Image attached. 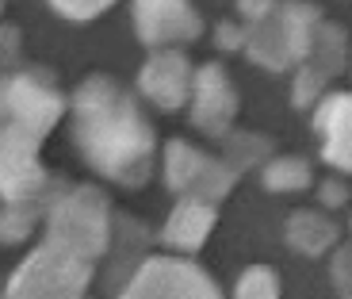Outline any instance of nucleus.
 <instances>
[{"label": "nucleus", "mask_w": 352, "mask_h": 299, "mask_svg": "<svg viewBox=\"0 0 352 299\" xmlns=\"http://www.w3.org/2000/svg\"><path fill=\"white\" fill-rule=\"evenodd\" d=\"M261 181L268 192H307L314 185V169L299 154H283V158H268L261 169Z\"/></svg>", "instance_id": "nucleus-15"}, {"label": "nucleus", "mask_w": 352, "mask_h": 299, "mask_svg": "<svg viewBox=\"0 0 352 299\" xmlns=\"http://www.w3.org/2000/svg\"><path fill=\"white\" fill-rule=\"evenodd\" d=\"M23 65V39H19V27L0 23V77H8Z\"/></svg>", "instance_id": "nucleus-19"}, {"label": "nucleus", "mask_w": 352, "mask_h": 299, "mask_svg": "<svg viewBox=\"0 0 352 299\" xmlns=\"http://www.w3.org/2000/svg\"><path fill=\"white\" fill-rule=\"evenodd\" d=\"M111 203L92 185L65 188L46 203V242L73 249L92 265L111 249Z\"/></svg>", "instance_id": "nucleus-2"}, {"label": "nucleus", "mask_w": 352, "mask_h": 299, "mask_svg": "<svg viewBox=\"0 0 352 299\" xmlns=\"http://www.w3.org/2000/svg\"><path fill=\"white\" fill-rule=\"evenodd\" d=\"M46 134L19 119H0V200L4 203H50L58 181L43 169L38 150Z\"/></svg>", "instance_id": "nucleus-4"}, {"label": "nucleus", "mask_w": 352, "mask_h": 299, "mask_svg": "<svg viewBox=\"0 0 352 299\" xmlns=\"http://www.w3.org/2000/svg\"><path fill=\"white\" fill-rule=\"evenodd\" d=\"M222 158L241 173V169L256 165L261 158H268V142L261 134H226V154Z\"/></svg>", "instance_id": "nucleus-18"}, {"label": "nucleus", "mask_w": 352, "mask_h": 299, "mask_svg": "<svg viewBox=\"0 0 352 299\" xmlns=\"http://www.w3.org/2000/svg\"><path fill=\"white\" fill-rule=\"evenodd\" d=\"M344 200H349L344 185H337V181H326V185H322V203H326V207H341Z\"/></svg>", "instance_id": "nucleus-24"}, {"label": "nucleus", "mask_w": 352, "mask_h": 299, "mask_svg": "<svg viewBox=\"0 0 352 299\" xmlns=\"http://www.w3.org/2000/svg\"><path fill=\"white\" fill-rule=\"evenodd\" d=\"M314 131L322 158L337 173H352V92H326L314 104Z\"/></svg>", "instance_id": "nucleus-12"}, {"label": "nucleus", "mask_w": 352, "mask_h": 299, "mask_svg": "<svg viewBox=\"0 0 352 299\" xmlns=\"http://www.w3.org/2000/svg\"><path fill=\"white\" fill-rule=\"evenodd\" d=\"M283 238H287V246L302 257H322L337 246V223L329 219L326 212H291L287 215V227H283Z\"/></svg>", "instance_id": "nucleus-14"}, {"label": "nucleus", "mask_w": 352, "mask_h": 299, "mask_svg": "<svg viewBox=\"0 0 352 299\" xmlns=\"http://www.w3.org/2000/svg\"><path fill=\"white\" fill-rule=\"evenodd\" d=\"M92 269L96 265L77 257L73 249L43 242L19 261L0 299H85L88 284H92Z\"/></svg>", "instance_id": "nucleus-5"}, {"label": "nucleus", "mask_w": 352, "mask_h": 299, "mask_svg": "<svg viewBox=\"0 0 352 299\" xmlns=\"http://www.w3.org/2000/svg\"><path fill=\"white\" fill-rule=\"evenodd\" d=\"M134 31L150 50L188 46L203 35V16L192 0H134Z\"/></svg>", "instance_id": "nucleus-10"}, {"label": "nucleus", "mask_w": 352, "mask_h": 299, "mask_svg": "<svg viewBox=\"0 0 352 299\" xmlns=\"http://www.w3.org/2000/svg\"><path fill=\"white\" fill-rule=\"evenodd\" d=\"M119 299H222V291L192 257L168 254L146 257L123 284Z\"/></svg>", "instance_id": "nucleus-6"}, {"label": "nucleus", "mask_w": 352, "mask_h": 299, "mask_svg": "<svg viewBox=\"0 0 352 299\" xmlns=\"http://www.w3.org/2000/svg\"><path fill=\"white\" fill-rule=\"evenodd\" d=\"M188 119L195 131L211 134V138H226L238 119V88L219 62L195 65L192 92H188Z\"/></svg>", "instance_id": "nucleus-8"}, {"label": "nucleus", "mask_w": 352, "mask_h": 299, "mask_svg": "<svg viewBox=\"0 0 352 299\" xmlns=\"http://www.w3.org/2000/svg\"><path fill=\"white\" fill-rule=\"evenodd\" d=\"M322 19L326 16L314 4H307V0H280L264 19L245 23V46H241V54L268 73L291 70L310 50Z\"/></svg>", "instance_id": "nucleus-3"}, {"label": "nucleus", "mask_w": 352, "mask_h": 299, "mask_svg": "<svg viewBox=\"0 0 352 299\" xmlns=\"http://www.w3.org/2000/svg\"><path fill=\"white\" fill-rule=\"evenodd\" d=\"M238 181V169L226 158H214L207 150L192 146L184 138L165 142V185L176 196H195V200L219 203L230 196Z\"/></svg>", "instance_id": "nucleus-7"}, {"label": "nucleus", "mask_w": 352, "mask_h": 299, "mask_svg": "<svg viewBox=\"0 0 352 299\" xmlns=\"http://www.w3.org/2000/svg\"><path fill=\"white\" fill-rule=\"evenodd\" d=\"M272 8H276V0H238V12H241V19H245V23L264 19Z\"/></svg>", "instance_id": "nucleus-23"}, {"label": "nucleus", "mask_w": 352, "mask_h": 299, "mask_svg": "<svg viewBox=\"0 0 352 299\" xmlns=\"http://www.w3.org/2000/svg\"><path fill=\"white\" fill-rule=\"evenodd\" d=\"M43 215H46L43 203H4L0 200V242L16 246V242L31 238V230L38 227Z\"/></svg>", "instance_id": "nucleus-16"}, {"label": "nucleus", "mask_w": 352, "mask_h": 299, "mask_svg": "<svg viewBox=\"0 0 352 299\" xmlns=\"http://www.w3.org/2000/svg\"><path fill=\"white\" fill-rule=\"evenodd\" d=\"M192 73H195V65L188 62V54L180 46L150 50V58L138 70V92L153 107H161V112H180V107H188Z\"/></svg>", "instance_id": "nucleus-11"}, {"label": "nucleus", "mask_w": 352, "mask_h": 299, "mask_svg": "<svg viewBox=\"0 0 352 299\" xmlns=\"http://www.w3.org/2000/svg\"><path fill=\"white\" fill-rule=\"evenodd\" d=\"M344 50H349L344 27L322 19L310 50L295 62V88H291L295 107H310V104H318V100L326 96L329 81H333L337 73H341V65H344Z\"/></svg>", "instance_id": "nucleus-9"}, {"label": "nucleus", "mask_w": 352, "mask_h": 299, "mask_svg": "<svg viewBox=\"0 0 352 299\" xmlns=\"http://www.w3.org/2000/svg\"><path fill=\"white\" fill-rule=\"evenodd\" d=\"M214 223H219V212L214 203L207 200H195V196H180L176 207L168 212L165 219V230H161V242H165L173 254L180 257H192L203 249V242L211 238Z\"/></svg>", "instance_id": "nucleus-13"}, {"label": "nucleus", "mask_w": 352, "mask_h": 299, "mask_svg": "<svg viewBox=\"0 0 352 299\" xmlns=\"http://www.w3.org/2000/svg\"><path fill=\"white\" fill-rule=\"evenodd\" d=\"M50 4H54V12L65 16V19H96L111 8L115 0H50Z\"/></svg>", "instance_id": "nucleus-20"}, {"label": "nucleus", "mask_w": 352, "mask_h": 299, "mask_svg": "<svg viewBox=\"0 0 352 299\" xmlns=\"http://www.w3.org/2000/svg\"><path fill=\"white\" fill-rule=\"evenodd\" d=\"M0 8H4V0H0Z\"/></svg>", "instance_id": "nucleus-25"}, {"label": "nucleus", "mask_w": 352, "mask_h": 299, "mask_svg": "<svg viewBox=\"0 0 352 299\" xmlns=\"http://www.w3.org/2000/svg\"><path fill=\"white\" fill-rule=\"evenodd\" d=\"M73 138L100 176L142 188L157 169V134L142 104L111 77H88L73 92Z\"/></svg>", "instance_id": "nucleus-1"}, {"label": "nucleus", "mask_w": 352, "mask_h": 299, "mask_svg": "<svg viewBox=\"0 0 352 299\" xmlns=\"http://www.w3.org/2000/svg\"><path fill=\"white\" fill-rule=\"evenodd\" d=\"M214 46H219V50H241V46H245V19H241V23H219L214 27Z\"/></svg>", "instance_id": "nucleus-21"}, {"label": "nucleus", "mask_w": 352, "mask_h": 299, "mask_svg": "<svg viewBox=\"0 0 352 299\" xmlns=\"http://www.w3.org/2000/svg\"><path fill=\"white\" fill-rule=\"evenodd\" d=\"M333 280H337V288L352 299V246H341L333 254Z\"/></svg>", "instance_id": "nucleus-22"}, {"label": "nucleus", "mask_w": 352, "mask_h": 299, "mask_svg": "<svg viewBox=\"0 0 352 299\" xmlns=\"http://www.w3.org/2000/svg\"><path fill=\"white\" fill-rule=\"evenodd\" d=\"M234 299H280V276L268 265H249L234 284Z\"/></svg>", "instance_id": "nucleus-17"}]
</instances>
